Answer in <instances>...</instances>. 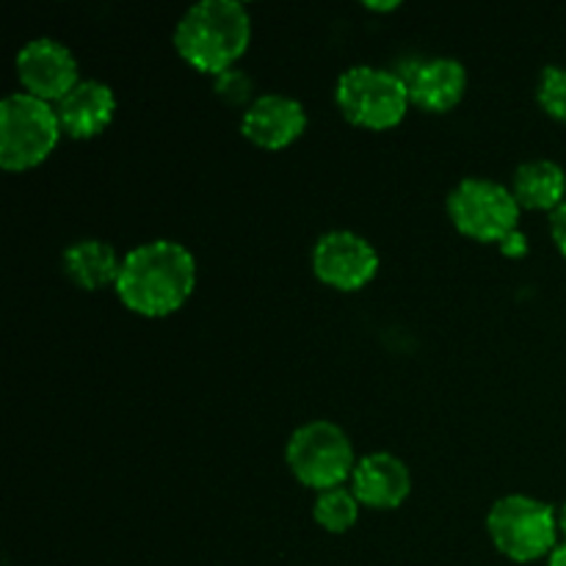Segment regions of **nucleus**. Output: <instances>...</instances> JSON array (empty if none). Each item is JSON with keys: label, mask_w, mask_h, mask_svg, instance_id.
Masks as SVG:
<instances>
[{"label": "nucleus", "mask_w": 566, "mask_h": 566, "mask_svg": "<svg viewBox=\"0 0 566 566\" xmlns=\"http://www.w3.org/2000/svg\"><path fill=\"white\" fill-rule=\"evenodd\" d=\"M307 114L298 99L285 94H265L243 111L241 133L260 149H285L302 138Z\"/></svg>", "instance_id": "9d476101"}, {"label": "nucleus", "mask_w": 566, "mask_h": 566, "mask_svg": "<svg viewBox=\"0 0 566 566\" xmlns=\"http://www.w3.org/2000/svg\"><path fill=\"white\" fill-rule=\"evenodd\" d=\"M197 260L177 241H149L122 258L116 296L144 318H166L191 298Z\"/></svg>", "instance_id": "f257e3e1"}, {"label": "nucleus", "mask_w": 566, "mask_h": 566, "mask_svg": "<svg viewBox=\"0 0 566 566\" xmlns=\"http://www.w3.org/2000/svg\"><path fill=\"white\" fill-rule=\"evenodd\" d=\"M313 271L335 291H359L379 271V254L357 232L335 230L321 235L315 243Z\"/></svg>", "instance_id": "6e6552de"}, {"label": "nucleus", "mask_w": 566, "mask_h": 566, "mask_svg": "<svg viewBox=\"0 0 566 566\" xmlns=\"http://www.w3.org/2000/svg\"><path fill=\"white\" fill-rule=\"evenodd\" d=\"M365 6H368L370 11H396L401 3H396V0H392V3H365Z\"/></svg>", "instance_id": "4be33fe9"}, {"label": "nucleus", "mask_w": 566, "mask_h": 566, "mask_svg": "<svg viewBox=\"0 0 566 566\" xmlns=\"http://www.w3.org/2000/svg\"><path fill=\"white\" fill-rule=\"evenodd\" d=\"M252 39V17L235 0H202L180 17L175 48L193 70L221 75L247 53Z\"/></svg>", "instance_id": "f03ea898"}, {"label": "nucleus", "mask_w": 566, "mask_h": 566, "mask_svg": "<svg viewBox=\"0 0 566 566\" xmlns=\"http://www.w3.org/2000/svg\"><path fill=\"white\" fill-rule=\"evenodd\" d=\"M512 193L517 197L520 208L531 210H556L566 202V171L556 160L534 158L520 164L514 171Z\"/></svg>", "instance_id": "2eb2a0df"}, {"label": "nucleus", "mask_w": 566, "mask_h": 566, "mask_svg": "<svg viewBox=\"0 0 566 566\" xmlns=\"http://www.w3.org/2000/svg\"><path fill=\"white\" fill-rule=\"evenodd\" d=\"M558 531L566 536V503L562 509H558Z\"/></svg>", "instance_id": "5701e85b"}, {"label": "nucleus", "mask_w": 566, "mask_h": 566, "mask_svg": "<svg viewBox=\"0 0 566 566\" xmlns=\"http://www.w3.org/2000/svg\"><path fill=\"white\" fill-rule=\"evenodd\" d=\"M252 77L241 70H227L221 75H216V94H219L224 103L230 105H243L252 99ZM252 105V103H249Z\"/></svg>", "instance_id": "a211bd4d"}, {"label": "nucleus", "mask_w": 566, "mask_h": 566, "mask_svg": "<svg viewBox=\"0 0 566 566\" xmlns=\"http://www.w3.org/2000/svg\"><path fill=\"white\" fill-rule=\"evenodd\" d=\"M536 99L547 116H553L556 122H566V66L551 64L542 70Z\"/></svg>", "instance_id": "f3484780"}, {"label": "nucleus", "mask_w": 566, "mask_h": 566, "mask_svg": "<svg viewBox=\"0 0 566 566\" xmlns=\"http://www.w3.org/2000/svg\"><path fill=\"white\" fill-rule=\"evenodd\" d=\"M520 202L506 186L468 177L448 193V216L462 235L481 243H503L520 224Z\"/></svg>", "instance_id": "0eeeda50"}, {"label": "nucleus", "mask_w": 566, "mask_h": 566, "mask_svg": "<svg viewBox=\"0 0 566 566\" xmlns=\"http://www.w3.org/2000/svg\"><path fill=\"white\" fill-rule=\"evenodd\" d=\"M287 468L310 490H335L348 481L357 468L354 446L340 426L329 420H313L298 426L287 440Z\"/></svg>", "instance_id": "423d86ee"}, {"label": "nucleus", "mask_w": 566, "mask_h": 566, "mask_svg": "<svg viewBox=\"0 0 566 566\" xmlns=\"http://www.w3.org/2000/svg\"><path fill=\"white\" fill-rule=\"evenodd\" d=\"M359 506L363 503L357 501L352 490L346 486H335V490L318 492L313 506L315 523L321 525L329 534H346L354 523L359 520Z\"/></svg>", "instance_id": "dca6fc26"}, {"label": "nucleus", "mask_w": 566, "mask_h": 566, "mask_svg": "<svg viewBox=\"0 0 566 566\" xmlns=\"http://www.w3.org/2000/svg\"><path fill=\"white\" fill-rule=\"evenodd\" d=\"M17 77L25 86V94L44 103H59L81 83L72 50L48 36L22 44L17 53Z\"/></svg>", "instance_id": "1a4fd4ad"}, {"label": "nucleus", "mask_w": 566, "mask_h": 566, "mask_svg": "<svg viewBox=\"0 0 566 566\" xmlns=\"http://www.w3.org/2000/svg\"><path fill=\"white\" fill-rule=\"evenodd\" d=\"M122 271V260L111 243L86 238L75 241L64 252V274L83 291H99V287L116 285Z\"/></svg>", "instance_id": "4468645a"}, {"label": "nucleus", "mask_w": 566, "mask_h": 566, "mask_svg": "<svg viewBox=\"0 0 566 566\" xmlns=\"http://www.w3.org/2000/svg\"><path fill=\"white\" fill-rule=\"evenodd\" d=\"M59 114L31 94H9L0 105V166L25 171L48 160L61 138Z\"/></svg>", "instance_id": "20e7f679"}, {"label": "nucleus", "mask_w": 566, "mask_h": 566, "mask_svg": "<svg viewBox=\"0 0 566 566\" xmlns=\"http://www.w3.org/2000/svg\"><path fill=\"white\" fill-rule=\"evenodd\" d=\"M501 249L503 254H509V258H520V254L528 252V247H525V235L520 230L512 232V235L501 243Z\"/></svg>", "instance_id": "aec40b11"}, {"label": "nucleus", "mask_w": 566, "mask_h": 566, "mask_svg": "<svg viewBox=\"0 0 566 566\" xmlns=\"http://www.w3.org/2000/svg\"><path fill=\"white\" fill-rule=\"evenodd\" d=\"M352 492L363 506L398 509L412 492V475L407 464L392 453H368L354 468Z\"/></svg>", "instance_id": "f8f14e48"}, {"label": "nucleus", "mask_w": 566, "mask_h": 566, "mask_svg": "<svg viewBox=\"0 0 566 566\" xmlns=\"http://www.w3.org/2000/svg\"><path fill=\"white\" fill-rule=\"evenodd\" d=\"M335 99L340 114L352 125L368 127V130L396 127L412 105L407 83L398 72L368 64L343 72L335 88Z\"/></svg>", "instance_id": "39448f33"}, {"label": "nucleus", "mask_w": 566, "mask_h": 566, "mask_svg": "<svg viewBox=\"0 0 566 566\" xmlns=\"http://www.w3.org/2000/svg\"><path fill=\"white\" fill-rule=\"evenodd\" d=\"M486 531L497 553L517 564L547 558L558 545V512L528 495H506L486 514Z\"/></svg>", "instance_id": "7ed1b4c3"}, {"label": "nucleus", "mask_w": 566, "mask_h": 566, "mask_svg": "<svg viewBox=\"0 0 566 566\" xmlns=\"http://www.w3.org/2000/svg\"><path fill=\"white\" fill-rule=\"evenodd\" d=\"M551 235H553V241H556L558 252H562L564 258H566V202L558 205V208L553 210V216H551Z\"/></svg>", "instance_id": "6ab92c4d"}, {"label": "nucleus", "mask_w": 566, "mask_h": 566, "mask_svg": "<svg viewBox=\"0 0 566 566\" xmlns=\"http://www.w3.org/2000/svg\"><path fill=\"white\" fill-rule=\"evenodd\" d=\"M61 130L72 138H94L111 125L116 114V94L103 81H81L64 99L55 103Z\"/></svg>", "instance_id": "ddd939ff"}, {"label": "nucleus", "mask_w": 566, "mask_h": 566, "mask_svg": "<svg viewBox=\"0 0 566 566\" xmlns=\"http://www.w3.org/2000/svg\"><path fill=\"white\" fill-rule=\"evenodd\" d=\"M547 566H566V539L562 545H556V551L547 556Z\"/></svg>", "instance_id": "412c9836"}, {"label": "nucleus", "mask_w": 566, "mask_h": 566, "mask_svg": "<svg viewBox=\"0 0 566 566\" xmlns=\"http://www.w3.org/2000/svg\"><path fill=\"white\" fill-rule=\"evenodd\" d=\"M409 99L429 114H446L457 108L468 88V72L457 59H426L401 72Z\"/></svg>", "instance_id": "9b49d317"}]
</instances>
